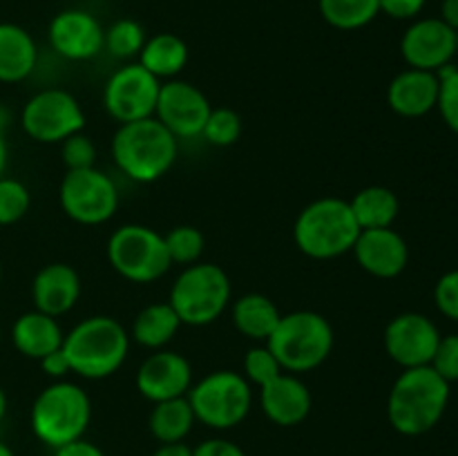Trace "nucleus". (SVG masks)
Returning a JSON list of instances; mask_svg holds the SVG:
<instances>
[{"label": "nucleus", "instance_id": "nucleus-1", "mask_svg": "<svg viewBox=\"0 0 458 456\" xmlns=\"http://www.w3.org/2000/svg\"><path fill=\"white\" fill-rule=\"evenodd\" d=\"M110 155L116 170L134 183H152L170 173L179 156V139L155 116L119 123Z\"/></svg>", "mask_w": 458, "mask_h": 456}, {"label": "nucleus", "instance_id": "nucleus-2", "mask_svg": "<svg viewBox=\"0 0 458 456\" xmlns=\"http://www.w3.org/2000/svg\"><path fill=\"white\" fill-rule=\"evenodd\" d=\"M130 331L112 316H89L72 326L63 338V353L72 374L85 380H103L125 365Z\"/></svg>", "mask_w": 458, "mask_h": 456}, {"label": "nucleus", "instance_id": "nucleus-3", "mask_svg": "<svg viewBox=\"0 0 458 456\" xmlns=\"http://www.w3.org/2000/svg\"><path fill=\"white\" fill-rule=\"evenodd\" d=\"M450 402V383L429 365L403 369L389 389L387 418L403 436H423L441 423Z\"/></svg>", "mask_w": 458, "mask_h": 456}, {"label": "nucleus", "instance_id": "nucleus-4", "mask_svg": "<svg viewBox=\"0 0 458 456\" xmlns=\"http://www.w3.org/2000/svg\"><path fill=\"white\" fill-rule=\"evenodd\" d=\"M360 235L347 199L320 197L300 210L293 224V241L311 259H335L352 253Z\"/></svg>", "mask_w": 458, "mask_h": 456}, {"label": "nucleus", "instance_id": "nucleus-5", "mask_svg": "<svg viewBox=\"0 0 458 456\" xmlns=\"http://www.w3.org/2000/svg\"><path fill=\"white\" fill-rule=\"evenodd\" d=\"M89 420H92L89 393L67 378L47 384L36 396L30 411L31 432L52 450L83 438Z\"/></svg>", "mask_w": 458, "mask_h": 456}, {"label": "nucleus", "instance_id": "nucleus-6", "mask_svg": "<svg viewBox=\"0 0 458 456\" xmlns=\"http://www.w3.org/2000/svg\"><path fill=\"white\" fill-rule=\"evenodd\" d=\"M267 344L280 360L282 369L300 376L318 369L331 356L335 334L322 313L291 311L282 313Z\"/></svg>", "mask_w": 458, "mask_h": 456}, {"label": "nucleus", "instance_id": "nucleus-7", "mask_svg": "<svg viewBox=\"0 0 458 456\" xmlns=\"http://www.w3.org/2000/svg\"><path fill=\"white\" fill-rule=\"evenodd\" d=\"M233 298L231 277L219 264L195 262L183 266L170 289V307L182 325L208 326L224 316Z\"/></svg>", "mask_w": 458, "mask_h": 456}, {"label": "nucleus", "instance_id": "nucleus-8", "mask_svg": "<svg viewBox=\"0 0 458 456\" xmlns=\"http://www.w3.org/2000/svg\"><path fill=\"white\" fill-rule=\"evenodd\" d=\"M197 423L210 429H233L253 410V384L242 371L217 369L192 383L186 393Z\"/></svg>", "mask_w": 458, "mask_h": 456}, {"label": "nucleus", "instance_id": "nucleus-9", "mask_svg": "<svg viewBox=\"0 0 458 456\" xmlns=\"http://www.w3.org/2000/svg\"><path fill=\"white\" fill-rule=\"evenodd\" d=\"M107 262L123 280L150 284L170 271L168 249L161 232L143 224H125L107 240Z\"/></svg>", "mask_w": 458, "mask_h": 456}, {"label": "nucleus", "instance_id": "nucleus-10", "mask_svg": "<svg viewBox=\"0 0 458 456\" xmlns=\"http://www.w3.org/2000/svg\"><path fill=\"white\" fill-rule=\"evenodd\" d=\"M58 204L72 222L83 226H101L110 222L119 210L121 192L114 179L97 165L67 170L58 186Z\"/></svg>", "mask_w": 458, "mask_h": 456}, {"label": "nucleus", "instance_id": "nucleus-11", "mask_svg": "<svg viewBox=\"0 0 458 456\" xmlns=\"http://www.w3.org/2000/svg\"><path fill=\"white\" fill-rule=\"evenodd\" d=\"M85 112L79 98L63 88H47L27 98L21 128L36 143H63L85 130Z\"/></svg>", "mask_w": 458, "mask_h": 456}, {"label": "nucleus", "instance_id": "nucleus-12", "mask_svg": "<svg viewBox=\"0 0 458 456\" xmlns=\"http://www.w3.org/2000/svg\"><path fill=\"white\" fill-rule=\"evenodd\" d=\"M161 80L139 63L119 67L103 85V107L116 123L155 116Z\"/></svg>", "mask_w": 458, "mask_h": 456}, {"label": "nucleus", "instance_id": "nucleus-13", "mask_svg": "<svg viewBox=\"0 0 458 456\" xmlns=\"http://www.w3.org/2000/svg\"><path fill=\"white\" fill-rule=\"evenodd\" d=\"M210 110L213 106H210L208 97L197 85L182 79L161 80L155 119L165 125L177 139L201 137Z\"/></svg>", "mask_w": 458, "mask_h": 456}, {"label": "nucleus", "instance_id": "nucleus-14", "mask_svg": "<svg viewBox=\"0 0 458 456\" xmlns=\"http://www.w3.org/2000/svg\"><path fill=\"white\" fill-rule=\"evenodd\" d=\"M385 351L403 369L425 367L432 362L441 342V331L428 316L416 311L392 317L383 334Z\"/></svg>", "mask_w": 458, "mask_h": 456}, {"label": "nucleus", "instance_id": "nucleus-15", "mask_svg": "<svg viewBox=\"0 0 458 456\" xmlns=\"http://www.w3.org/2000/svg\"><path fill=\"white\" fill-rule=\"evenodd\" d=\"M47 38L58 56L72 63H83L103 52L106 30L92 12L63 9L49 22Z\"/></svg>", "mask_w": 458, "mask_h": 456}, {"label": "nucleus", "instance_id": "nucleus-16", "mask_svg": "<svg viewBox=\"0 0 458 456\" xmlns=\"http://www.w3.org/2000/svg\"><path fill=\"white\" fill-rule=\"evenodd\" d=\"M456 31L441 18L411 22L401 38V54L414 70L437 72L456 56Z\"/></svg>", "mask_w": 458, "mask_h": 456}, {"label": "nucleus", "instance_id": "nucleus-17", "mask_svg": "<svg viewBox=\"0 0 458 456\" xmlns=\"http://www.w3.org/2000/svg\"><path fill=\"white\" fill-rule=\"evenodd\" d=\"M134 383L139 393L152 405L186 396L188 389L192 387V365L183 353L159 349L139 365Z\"/></svg>", "mask_w": 458, "mask_h": 456}, {"label": "nucleus", "instance_id": "nucleus-18", "mask_svg": "<svg viewBox=\"0 0 458 456\" xmlns=\"http://www.w3.org/2000/svg\"><path fill=\"white\" fill-rule=\"evenodd\" d=\"M352 253L358 266L378 280L398 277L410 262V246L405 237L392 226L360 231Z\"/></svg>", "mask_w": 458, "mask_h": 456}, {"label": "nucleus", "instance_id": "nucleus-19", "mask_svg": "<svg viewBox=\"0 0 458 456\" xmlns=\"http://www.w3.org/2000/svg\"><path fill=\"white\" fill-rule=\"evenodd\" d=\"M259 407L273 425L295 427L311 414L313 396L298 374L282 371L276 380L259 387Z\"/></svg>", "mask_w": 458, "mask_h": 456}, {"label": "nucleus", "instance_id": "nucleus-20", "mask_svg": "<svg viewBox=\"0 0 458 456\" xmlns=\"http://www.w3.org/2000/svg\"><path fill=\"white\" fill-rule=\"evenodd\" d=\"M81 275L65 262L45 264L31 280V302L36 311L61 317L76 307L81 298Z\"/></svg>", "mask_w": 458, "mask_h": 456}, {"label": "nucleus", "instance_id": "nucleus-21", "mask_svg": "<svg viewBox=\"0 0 458 456\" xmlns=\"http://www.w3.org/2000/svg\"><path fill=\"white\" fill-rule=\"evenodd\" d=\"M438 76L437 72L414 70L407 67L392 79L387 88V103L398 116L419 119L429 114L438 103Z\"/></svg>", "mask_w": 458, "mask_h": 456}, {"label": "nucleus", "instance_id": "nucleus-22", "mask_svg": "<svg viewBox=\"0 0 458 456\" xmlns=\"http://www.w3.org/2000/svg\"><path fill=\"white\" fill-rule=\"evenodd\" d=\"M65 331L58 325V317L47 316L43 311L21 313L12 325V342L21 356L30 360H43L49 353L63 347Z\"/></svg>", "mask_w": 458, "mask_h": 456}, {"label": "nucleus", "instance_id": "nucleus-23", "mask_svg": "<svg viewBox=\"0 0 458 456\" xmlns=\"http://www.w3.org/2000/svg\"><path fill=\"white\" fill-rule=\"evenodd\" d=\"M38 65V45L25 27L0 22V83H22Z\"/></svg>", "mask_w": 458, "mask_h": 456}, {"label": "nucleus", "instance_id": "nucleus-24", "mask_svg": "<svg viewBox=\"0 0 458 456\" xmlns=\"http://www.w3.org/2000/svg\"><path fill=\"white\" fill-rule=\"evenodd\" d=\"M231 317L235 329L253 342H267L276 331L282 313L277 304L264 293H244L233 302Z\"/></svg>", "mask_w": 458, "mask_h": 456}, {"label": "nucleus", "instance_id": "nucleus-25", "mask_svg": "<svg viewBox=\"0 0 458 456\" xmlns=\"http://www.w3.org/2000/svg\"><path fill=\"white\" fill-rule=\"evenodd\" d=\"M179 329H182V320L170 307V302H155L143 307L134 316L132 326H130V340L141 344L143 349L159 351L165 344L173 342Z\"/></svg>", "mask_w": 458, "mask_h": 456}, {"label": "nucleus", "instance_id": "nucleus-26", "mask_svg": "<svg viewBox=\"0 0 458 456\" xmlns=\"http://www.w3.org/2000/svg\"><path fill=\"white\" fill-rule=\"evenodd\" d=\"M139 65L146 67L159 80L177 79L188 65V45L177 34L161 31L150 36L139 54Z\"/></svg>", "mask_w": 458, "mask_h": 456}, {"label": "nucleus", "instance_id": "nucleus-27", "mask_svg": "<svg viewBox=\"0 0 458 456\" xmlns=\"http://www.w3.org/2000/svg\"><path fill=\"white\" fill-rule=\"evenodd\" d=\"M349 206H352V213L360 231L394 226L398 210H401V201H398L396 192L387 186L362 188L353 195Z\"/></svg>", "mask_w": 458, "mask_h": 456}, {"label": "nucleus", "instance_id": "nucleus-28", "mask_svg": "<svg viewBox=\"0 0 458 456\" xmlns=\"http://www.w3.org/2000/svg\"><path fill=\"white\" fill-rule=\"evenodd\" d=\"M197 418L186 396L155 402L148 416V429L159 443H182L195 427Z\"/></svg>", "mask_w": 458, "mask_h": 456}, {"label": "nucleus", "instance_id": "nucleus-29", "mask_svg": "<svg viewBox=\"0 0 458 456\" xmlns=\"http://www.w3.org/2000/svg\"><path fill=\"white\" fill-rule=\"evenodd\" d=\"M322 18L343 31L362 30L380 13V0H318Z\"/></svg>", "mask_w": 458, "mask_h": 456}, {"label": "nucleus", "instance_id": "nucleus-30", "mask_svg": "<svg viewBox=\"0 0 458 456\" xmlns=\"http://www.w3.org/2000/svg\"><path fill=\"white\" fill-rule=\"evenodd\" d=\"M146 40V30L137 21H132V18H121V21H114L106 30L103 52L119 58V61H130V58H139Z\"/></svg>", "mask_w": 458, "mask_h": 456}, {"label": "nucleus", "instance_id": "nucleus-31", "mask_svg": "<svg viewBox=\"0 0 458 456\" xmlns=\"http://www.w3.org/2000/svg\"><path fill=\"white\" fill-rule=\"evenodd\" d=\"M165 249H168L170 262L182 264V266H191V264L199 262L204 255V232L191 224H182V226L170 228L164 235Z\"/></svg>", "mask_w": 458, "mask_h": 456}, {"label": "nucleus", "instance_id": "nucleus-32", "mask_svg": "<svg viewBox=\"0 0 458 456\" xmlns=\"http://www.w3.org/2000/svg\"><path fill=\"white\" fill-rule=\"evenodd\" d=\"M31 208V192L21 179L0 177V226H13Z\"/></svg>", "mask_w": 458, "mask_h": 456}, {"label": "nucleus", "instance_id": "nucleus-33", "mask_svg": "<svg viewBox=\"0 0 458 456\" xmlns=\"http://www.w3.org/2000/svg\"><path fill=\"white\" fill-rule=\"evenodd\" d=\"M201 137L217 148H228L240 141L242 137V116L231 107H213L206 121Z\"/></svg>", "mask_w": 458, "mask_h": 456}, {"label": "nucleus", "instance_id": "nucleus-34", "mask_svg": "<svg viewBox=\"0 0 458 456\" xmlns=\"http://www.w3.org/2000/svg\"><path fill=\"white\" fill-rule=\"evenodd\" d=\"M282 365L276 358V353L268 349L267 342H259L250 347L244 356V365H242V374L249 380L253 387H264L271 380H276L282 374Z\"/></svg>", "mask_w": 458, "mask_h": 456}, {"label": "nucleus", "instance_id": "nucleus-35", "mask_svg": "<svg viewBox=\"0 0 458 456\" xmlns=\"http://www.w3.org/2000/svg\"><path fill=\"white\" fill-rule=\"evenodd\" d=\"M438 76V112H441L443 121L447 123V128L454 130L458 134V65L454 63H447L441 70H437Z\"/></svg>", "mask_w": 458, "mask_h": 456}, {"label": "nucleus", "instance_id": "nucleus-36", "mask_svg": "<svg viewBox=\"0 0 458 456\" xmlns=\"http://www.w3.org/2000/svg\"><path fill=\"white\" fill-rule=\"evenodd\" d=\"M58 146H61V159L67 170L94 168V164H97V146L85 132L72 134Z\"/></svg>", "mask_w": 458, "mask_h": 456}, {"label": "nucleus", "instance_id": "nucleus-37", "mask_svg": "<svg viewBox=\"0 0 458 456\" xmlns=\"http://www.w3.org/2000/svg\"><path fill=\"white\" fill-rule=\"evenodd\" d=\"M429 367L447 383L458 380V335H445V338L441 335V342H438Z\"/></svg>", "mask_w": 458, "mask_h": 456}, {"label": "nucleus", "instance_id": "nucleus-38", "mask_svg": "<svg viewBox=\"0 0 458 456\" xmlns=\"http://www.w3.org/2000/svg\"><path fill=\"white\" fill-rule=\"evenodd\" d=\"M434 302L443 316L458 322V268L438 277L434 286Z\"/></svg>", "mask_w": 458, "mask_h": 456}, {"label": "nucleus", "instance_id": "nucleus-39", "mask_svg": "<svg viewBox=\"0 0 458 456\" xmlns=\"http://www.w3.org/2000/svg\"><path fill=\"white\" fill-rule=\"evenodd\" d=\"M192 456H246L237 443L228 441V438H206L199 445L192 447Z\"/></svg>", "mask_w": 458, "mask_h": 456}, {"label": "nucleus", "instance_id": "nucleus-40", "mask_svg": "<svg viewBox=\"0 0 458 456\" xmlns=\"http://www.w3.org/2000/svg\"><path fill=\"white\" fill-rule=\"evenodd\" d=\"M425 7V0H380V12L396 21H411Z\"/></svg>", "mask_w": 458, "mask_h": 456}, {"label": "nucleus", "instance_id": "nucleus-41", "mask_svg": "<svg viewBox=\"0 0 458 456\" xmlns=\"http://www.w3.org/2000/svg\"><path fill=\"white\" fill-rule=\"evenodd\" d=\"M38 362H40V369H43V374L52 380H65L67 376L72 374L70 362H67L65 353H63V347L58 349V351L45 356L43 360H38Z\"/></svg>", "mask_w": 458, "mask_h": 456}, {"label": "nucleus", "instance_id": "nucleus-42", "mask_svg": "<svg viewBox=\"0 0 458 456\" xmlns=\"http://www.w3.org/2000/svg\"><path fill=\"white\" fill-rule=\"evenodd\" d=\"M54 456H106V452H103L97 443L79 438V441H72L67 443V445L56 447V450H54Z\"/></svg>", "mask_w": 458, "mask_h": 456}, {"label": "nucleus", "instance_id": "nucleus-43", "mask_svg": "<svg viewBox=\"0 0 458 456\" xmlns=\"http://www.w3.org/2000/svg\"><path fill=\"white\" fill-rule=\"evenodd\" d=\"M152 456H192V447L186 445V441L182 443H161Z\"/></svg>", "mask_w": 458, "mask_h": 456}, {"label": "nucleus", "instance_id": "nucleus-44", "mask_svg": "<svg viewBox=\"0 0 458 456\" xmlns=\"http://www.w3.org/2000/svg\"><path fill=\"white\" fill-rule=\"evenodd\" d=\"M441 21L458 31V0H443L441 3Z\"/></svg>", "mask_w": 458, "mask_h": 456}, {"label": "nucleus", "instance_id": "nucleus-45", "mask_svg": "<svg viewBox=\"0 0 458 456\" xmlns=\"http://www.w3.org/2000/svg\"><path fill=\"white\" fill-rule=\"evenodd\" d=\"M7 159H9L7 141H4V134H3V130H0V177H3L4 170H7Z\"/></svg>", "mask_w": 458, "mask_h": 456}, {"label": "nucleus", "instance_id": "nucleus-46", "mask_svg": "<svg viewBox=\"0 0 458 456\" xmlns=\"http://www.w3.org/2000/svg\"><path fill=\"white\" fill-rule=\"evenodd\" d=\"M4 416H7V393L0 387V423L4 420Z\"/></svg>", "mask_w": 458, "mask_h": 456}, {"label": "nucleus", "instance_id": "nucleus-47", "mask_svg": "<svg viewBox=\"0 0 458 456\" xmlns=\"http://www.w3.org/2000/svg\"><path fill=\"white\" fill-rule=\"evenodd\" d=\"M0 456H16V454H13V450L7 445V443L0 441Z\"/></svg>", "mask_w": 458, "mask_h": 456}, {"label": "nucleus", "instance_id": "nucleus-48", "mask_svg": "<svg viewBox=\"0 0 458 456\" xmlns=\"http://www.w3.org/2000/svg\"><path fill=\"white\" fill-rule=\"evenodd\" d=\"M0 282H3V262H0Z\"/></svg>", "mask_w": 458, "mask_h": 456}, {"label": "nucleus", "instance_id": "nucleus-49", "mask_svg": "<svg viewBox=\"0 0 458 456\" xmlns=\"http://www.w3.org/2000/svg\"><path fill=\"white\" fill-rule=\"evenodd\" d=\"M456 47H458V31H456ZM456 54H458V49H456Z\"/></svg>", "mask_w": 458, "mask_h": 456}, {"label": "nucleus", "instance_id": "nucleus-50", "mask_svg": "<svg viewBox=\"0 0 458 456\" xmlns=\"http://www.w3.org/2000/svg\"><path fill=\"white\" fill-rule=\"evenodd\" d=\"M0 340H3V334H0Z\"/></svg>", "mask_w": 458, "mask_h": 456}]
</instances>
